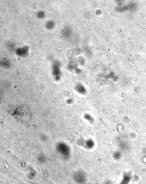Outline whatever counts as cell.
<instances>
[{
	"label": "cell",
	"mask_w": 146,
	"mask_h": 184,
	"mask_svg": "<svg viewBox=\"0 0 146 184\" xmlns=\"http://www.w3.org/2000/svg\"><path fill=\"white\" fill-rule=\"evenodd\" d=\"M8 112L18 123H26L30 121L33 117L30 107L26 104L9 107Z\"/></svg>",
	"instance_id": "obj_1"
}]
</instances>
